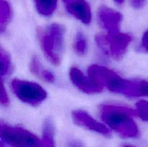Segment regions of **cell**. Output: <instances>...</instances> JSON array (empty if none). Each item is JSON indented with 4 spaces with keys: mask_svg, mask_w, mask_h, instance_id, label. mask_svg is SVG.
I'll list each match as a JSON object with an SVG mask.
<instances>
[{
    "mask_svg": "<svg viewBox=\"0 0 148 147\" xmlns=\"http://www.w3.org/2000/svg\"><path fill=\"white\" fill-rule=\"evenodd\" d=\"M101 117L104 122L124 138H137L140 131L133 116L137 115L136 110L118 105H103Z\"/></svg>",
    "mask_w": 148,
    "mask_h": 147,
    "instance_id": "cell-1",
    "label": "cell"
},
{
    "mask_svg": "<svg viewBox=\"0 0 148 147\" xmlns=\"http://www.w3.org/2000/svg\"><path fill=\"white\" fill-rule=\"evenodd\" d=\"M88 71L90 76L95 78L111 92L133 97H140L139 81L127 80L113 70L99 65H92Z\"/></svg>",
    "mask_w": 148,
    "mask_h": 147,
    "instance_id": "cell-2",
    "label": "cell"
},
{
    "mask_svg": "<svg viewBox=\"0 0 148 147\" xmlns=\"http://www.w3.org/2000/svg\"><path fill=\"white\" fill-rule=\"evenodd\" d=\"M42 50L49 61L60 64L64 51L65 29L62 24L53 23L38 32Z\"/></svg>",
    "mask_w": 148,
    "mask_h": 147,
    "instance_id": "cell-3",
    "label": "cell"
},
{
    "mask_svg": "<svg viewBox=\"0 0 148 147\" xmlns=\"http://www.w3.org/2000/svg\"><path fill=\"white\" fill-rule=\"evenodd\" d=\"M0 135L1 141L11 147H43L40 138L21 127L1 122Z\"/></svg>",
    "mask_w": 148,
    "mask_h": 147,
    "instance_id": "cell-4",
    "label": "cell"
},
{
    "mask_svg": "<svg viewBox=\"0 0 148 147\" xmlns=\"http://www.w3.org/2000/svg\"><path fill=\"white\" fill-rule=\"evenodd\" d=\"M13 92L25 103L37 106L47 97V93L38 84L28 81L14 79L11 82Z\"/></svg>",
    "mask_w": 148,
    "mask_h": 147,
    "instance_id": "cell-5",
    "label": "cell"
},
{
    "mask_svg": "<svg viewBox=\"0 0 148 147\" xmlns=\"http://www.w3.org/2000/svg\"><path fill=\"white\" fill-rule=\"evenodd\" d=\"M69 76L72 83L79 89L87 94L99 93L103 86L92 76H85L79 69L72 67L69 71Z\"/></svg>",
    "mask_w": 148,
    "mask_h": 147,
    "instance_id": "cell-6",
    "label": "cell"
},
{
    "mask_svg": "<svg viewBox=\"0 0 148 147\" xmlns=\"http://www.w3.org/2000/svg\"><path fill=\"white\" fill-rule=\"evenodd\" d=\"M98 18L100 23L107 31V35H113L120 32V25L122 14L119 12L102 6L98 11Z\"/></svg>",
    "mask_w": 148,
    "mask_h": 147,
    "instance_id": "cell-7",
    "label": "cell"
},
{
    "mask_svg": "<svg viewBox=\"0 0 148 147\" xmlns=\"http://www.w3.org/2000/svg\"><path fill=\"white\" fill-rule=\"evenodd\" d=\"M106 37L108 40L109 55L116 60L121 59L125 54L132 40V37L130 34L121 32L113 35H106Z\"/></svg>",
    "mask_w": 148,
    "mask_h": 147,
    "instance_id": "cell-8",
    "label": "cell"
},
{
    "mask_svg": "<svg viewBox=\"0 0 148 147\" xmlns=\"http://www.w3.org/2000/svg\"><path fill=\"white\" fill-rule=\"evenodd\" d=\"M72 116L75 123L86 129L94 131L105 136H110L111 131L103 123L98 122L84 110H77L72 112Z\"/></svg>",
    "mask_w": 148,
    "mask_h": 147,
    "instance_id": "cell-9",
    "label": "cell"
},
{
    "mask_svg": "<svg viewBox=\"0 0 148 147\" xmlns=\"http://www.w3.org/2000/svg\"><path fill=\"white\" fill-rule=\"evenodd\" d=\"M68 12L84 24L91 22L92 13L89 4L85 0H71L66 3Z\"/></svg>",
    "mask_w": 148,
    "mask_h": 147,
    "instance_id": "cell-10",
    "label": "cell"
},
{
    "mask_svg": "<svg viewBox=\"0 0 148 147\" xmlns=\"http://www.w3.org/2000/svg\"><path fill=\"white\" fill-rule=\"evenodd\" d=\"M41 143L43 147H56L54 140V126L51 120L47 118L43 125Z\"/></svg>",
    "mask_w": 148,
    "mask_h": 147,
    "instance_id": "cell-11",
    "label": "cell"
},
{
    "mask_svg": "<svg viewBox=\"0 0 148 147\" xmlns=\"http://www.w3.org/2000/svg\"><path fill=\"white\" fill-rule=\"evenodd\" d=\"M36 10L41 15L50 16L57 7L58 0H34Z\"/></svg>",
    "mask_w": 148,
    "mask_h": 147,
    "instance_id": "cell-12",
    "label": "cell"
},
{
    "mask_svg": "<svg viewBox=\"0 0 148 147\" xmlns=\"http://www.w3.org/2000/svg\"><path fill=\"white\" fill-rule=\"evenodd\" d=\"M12 11L10 4L6 0L0 1V26L1 31L3 32L11 19Z\"/></svg>",
    "mask_w": 148,
    "mask_h": 147,
    "instance_id": "cell-13",
    "label": "cell"
},
{
    "mask_svg": "<svg viewBox=\"0 0 148 147\" xmlns=\"http://www.w3.org/2000/svg\"><path fill=\"white\" fill-rule=\"evenodd\" d=\"M88 48V43L84 35L82 33H77L75 36L74 49L79 56H83L86 53Z\"/></svg>",
    "mask_w": 148,
    "mask_h": 147,
    "instance_id": "cell-14",
    "label": "cell"
},
{
    "mask_svg": "<svg viewBox=\"0 0 148 147\" xmlns=\"http://www.w3.org/2000/svg\"><path fill=\"white\" fill-rule=\"evenodd\" d=\"M0 61H1V76H7L10 74L12 70V64L10 58L7 52L1 50L0 53Z\"/></svg>",
    "mask_w": 148,
    "mask_h": 147,
    "instance_id": "cell-15",
    "label": "cell"
},
{
    "mask_svg": "<svg viewBox=\"0 0 148 147\" xmlns=\"http://www.w3.org/2000/svg\"><path fill=\"white\" fill-rule=\"evenodd\" d=\"M136 112L142 120L148 121V102L145 100H140L136 104Z\"/></svg>",
    "mask_w": 148,
    "mask_h": 147,
    "instance_id": "cell-16",
    "label": "cell"
},
{
    "mask_svg": "<svg viewBox=\"0 0 148 147\" xmlns=\"http://www.w3.org/2000/svg\"><path fill=\"white\" fill-rule=\"evenodd\" d=\"M30 71L33 73V74L38 76H40V74H41L43 69H42L41 64H40L38 59L37 57H36V56L33 57V59L31 60V61H30Z\"/></svg>",
    "mask_w": 148,
    "mask_h": 147,
    "instance_id": "cell-17",
    "label": "cell"
},
{
    "mask_svg": "<svg viewBox=\"0 0 148 147\" xmlns=\"http://www.w3.org/2000/svg\"><path fill=\"white\" fill-rule=\"evenodd\" d=\"M140 97H148V81L139 80Z\"/></svg>",
    "mask_w": 148,
    "mask_h": 147,
    "instance_id": "cell-18",
    "label": "cell"
},
{
    "mask_svg": "<svg viewBox=\"0 0 148 147\" xmlns=\"http://www.w3.org/2000/svg\"><path fill=\"white\" fill-rule=\"evenodd\" d=\"M40 77H41L42 79H43L46 82H50V83H53L55 81L54 74L51 71L46 70V69H43L41 74H40Z\"/></svg>",
    "mask_w": 148,
    "mask_h": 147,
    "instance_id": "cell-19",
    "label": "cell"
},
{
    "mask_svg": "<svg viewBox=\"0 0 148 147\" xmlns=\"http://www.w3.org/2000/svg\"><path fill=\"white\" fill-rule=\"evenodd\" d=\"M0 100H1V104L4 106H7L9 105V97L7 95L6 89L4 86V84L3 82L1 81V97H0Z\"/></svg>",
    "mask_w": 148,
    "mask_h": 147,
    "instance_id": "cell-20",
    "label": "cell"
},
{
    "mask_svg": "<svg viewBox=\"0 0 148 147\" xmlns=\"http://www.w3.org/2000/svg\"><path fill=\"white\" fill-rule=\"evenodd\" d=\"M141 48L148 53V30L143 34L141 42Z\"/></svg>",
    "mask_w": 148,
    "mask_h": 147,
    "instance_id": "cell-21",
    "label": "cell"
},
{
    "mask_svg": "<svg viewBox=\"0 0 148 147\" xmlns=\"http://www.w3.org/2000/svg\"><path fill=\"white\" fill-rule=\"evenodd\" d=\"M145 0H130V4L134 8L140 9L144 6Z\"/></svg>",
    "mask_w": 148,
    "mask_h": 147,
    "instance_id": "cell-22",
    "label": "cell"
},
{
    "mask_svg": "<svg viewBox=\"0 0 148 147\" xmlns=\"http://www.w3.org/2000/svg\"><path fill=\"white\" fill-rule=\"evenodd\" d=\"M67 147H85L83 144L77 140H72L67 143Z\"/></svg>",
    "mask_w": 148,
    "mask_h": 147,
    "instance_id": "cell-23",
    "label": "cell"
},
{
    "mask_svg": "<svg viewBox=\"0 0 148 147\" xmlns=\"http://www.w3.org/2000/svg\"><path fill=\"white\" fill-rule=\"evenodd\" d=\"M114 1H115V2L118 3V4H122L123 2H124V0H114Z\"/></svg>",
    "mask_w": 148,
    "mask_h": 147,
    "instance_id": "cell-24",
    "label": "cell"
},
{
    "mask_svg": "<svg viewBox=\"0 0 148 147\" xmlns=\"http://www.w3.org/2000/svg\"><path fill=\"white\" fill-rule=\"evenodd\" d=\"M122 147H134V146L132 145H129V144H126V145H124Z\"/></svg>",
    "mask_w": 148,
    "mask_h": 147,
    "instance_id": "cell-25",
    "label": "cell"
},
{
    "mask_svg": "<svg viewBox=\"0 0 148 147\" xmlns=\"http://www.w3.org/2000/svg\"><path fill=\"white\" fill-rule=\"evenodd\" d=\"M63 1H64V2H65V3H67V2H68V1H71V0H63Z\"/></svg>",
    "mask_w": 148,
    "mask_h": 147,
    "instance_id": "cell-26",
    "label": "cell"
}]
</instances>
